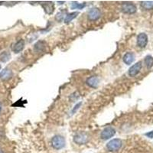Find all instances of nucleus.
<instances>
[{
  "mask_svg": "<svg viewBox=\"0 0 153 153\" xmlns=\"http://www.w3.org/2000/svg\"><path fill=\"white\" fill-rule=\"evenodd\" d=\"M1 111H2V103H0V113H1Z\"/></svg>",
  "mask_w": 153,
  "mask_h": 153,
  "instance_id": "nucleus-23",
  "label": "nucleus"
},
{
  "mask_svg": "<svg viewBox=\"0 0 153 153\" xmlns=\"http://www.w3.org/2000/svg\"><path fill=\"white\" fill-rule=\"evenodd\" d=\"M148 44V36L145 33H140L137 36V45L139 48H145Z\"/></svg>",
  "mask_w": 153,
  "mask_h": 153,
  "instance_id": "nucleus-8",
  "label": "nucleus"
},
{
  "mask_svg": "<svg viewBox=\"0 0 153 153\" xmlns=\"http://www.w3.org/2000/svg\"><path fill=\"white\" fill-rule=\"evenodd\" d=\"M136 6L131 2H124L122 5V11L125 14H133L136 12Z\"/></svg>",
  "mask_w": 153,
  "mask_h": 153,
  "instance_id": "nucleus-5",
  "label": "nucleus"
},
{
  "mask_svg": "<svg viewBox=\"0 0 153 153\" xmlns=\"http://www.w3.org/2000/svg\"><path fill=\"white\" fill-rule=\"evenodd\" d=\"M123 62L125 64L127 65H130L135 60V54H134L132 52H127L124 54L123 57Z\"/></svg>",
  "mask_w": 153,
  "mask_h": 153,
  "instance_id": "nucleus-11",
  "label": "nucleus"
},
{
  "mask_svg": "<svg viewBox=\"0 0 153 153\" xmlns=\"http://www.w3.org/2000/svg\"><path fill=\"white\" fill-rule=\"evenodd\" d=\"M24 47H25V41L21 39V40L18 41L14 45L12 50L15 53H19L23 50Z\"/></svg>",
  "mask_w": 153,
  "mask_h": 153,
  "instance_id": "nucleus-12",
  "label": "nucleus"
},
{
  "mask_svg": "<svg viewBox=\"0 0 153 153\" xmlns=\"http://www.w3.org/2000/svg\"><path fill=\"white\" fill-rule=\"evenodd\" d=\"M144 61L147 68L150 69V68L153 67V57L151 55H147L146 57H145Z\"/></svg>",
  "mask_w": 153,
  "mask_h": 153,
  "instance_id": "nucleus-18",
  "label": "nucleus"
},
{
  "mask_svg": "<svg viewBox=\"0 0 153 153\" xmlns=\"http://www.w3.org/2000/svg\"><path fill=\"white\" fill-rule=\"evenodd\" d=\"M77 15H78V12H71V13H68V15H66V17L64 18V23H66V24L70 23V21H72V20L76 19Z\"/></svg>",
  "mask_w": 153,
  "mask_h": 153,
  "instance_id": "nucleus-15",
  "label": "nucleus"
},
{
  "mask_svg": "<svg viewBox=\"0 0 153 153\" xmlns=\"http://www.w3.org/2000/svg\"><path fill=\"white\" fill-rule=\"evenodd\" d=\"M81 105H82V103H81V102L78 103H77V104L75 105L74 108V109H73V110H72V112H71V113H72V114H74V113H76V111L77 110H78V109L80 108V107H81Z\"/></svg>",
  "mask_w": 153,
  "mask_h": 153,
  "instance_id": "nucleus-20",
  "label": "nucleus"
},
{
  "mask_svg": "<svg viewBox=\"0 0 153 153\" xmlns=\"http://www.w3.org/2000/svg\"><path fill=\"white\" fill-rule=\"evenodd\" d=\"M86 83H87V85L89 86L90 87L96 88V87H98L99 83H100V79L96 76H90V77H88V78L87 79Z\"/></svg>",
  "mask_w": 153,
  "mask_h": 153,
  "instance_id": "nucleus-9",
  "label": "nucleus"
},
{
  "mask_svg": "<svg viewBox=\"0 0 153 153\" xmlns=\"http://www.w3.org/2000/svg\"><path fill=\"white\" fill-rule=\"evenodd\" d=\"M51 145L54 149L60 150L65 146V139L63 136L60 135H56L51 139Z\"/></svg>",
  "mask_w": 153,
  "mask_h": 153,
  "instance_id": "nucleus-1",
  "label": "nucleus"
},
{
  "mask_svg": "<svg viewBox=\"0 0 153 153\" xmlns=\"http://www.w3.org/2000/svg\"><path fill=\"white\" fill-rule=\"evenodd\" d=\"M101 17V12L97 8H92L88 12V19L90 21H96Z\"/></svg>",
  "mask_w": 153,
  "mask_h": 153,
  "instance_id": "nucleus-6",
  "label": "nucleus"
},
{
  "mask_svg": "<svg viewBox=\"0 0 153 153\" xmlns=\"http://www.w3.org/2000/svg\"><path fill=\"white\" fill-rule=\"evenodd\" d=\"M11 54L7 51H3L0 54V61L1 62H7L10 60Z\"/></svg>",
  "mask_w": 153,
  "mask_h": 153,
  "instance_id": "nucleus-17",
  "label": "nucleus"
},
{
  "mask_svg": "<svg viewBox=\"0 0 153 153\" xmlns=\"http://www.w3.org/2000/svg\"><path fill=\"white\" fill-rule=\"evenodd\" d=\"M1 68H2V67H1V65H0V70H1Z\"/></svg>",
  "mask_w": 153,
  "mask_h": 153,
  "instance_id": "nucleus-25",
  "label": "nucleus"
},
{
  "mask_svg": "<svg viewBox=\"0 0 153 153\" xmlns=\"http://www.w3.org/2000/svg\"><path fill=\"white\" fill-rule=\"evenodd\" d=\"M122 145H123V142H122L121 139H112L107 143L106 148L110 152H116L119 149H121Z\"/></svg>",
  "mask_w": 153,
  "mask_h": 153,
  "instance_id": "nucleus-2",
  "label": "nucleus"
},
{
  "mask_svg": "<svg viewBox=\"0 0 153 153\" xmlns=\"http://www.w3.org/2000/svg\"><path fill=\"white\" fill-rule=\"evenodd\" d=\"M64 12L61 11V12H60L57 13V15H56V19H58V17H60L59 19H58V21H61V20L63 19V17H64V16H63V14H64Z\"/></svg>",
  "mask_w": 153,
  "mask_h": 153,
  "instance_id": "nucleus-21",
  "label": "nucleus"
},
{
  "mask_svg": "<svg viewBox=\"0 0 153 153\" xmlns=\"http://www.w3.org/2000/svg\"><path fill=\"white\" fill-rule=\"evenodd\" d=\"M141 6L146 10L153 9V1H143L141 2Z\"/></svg>",
  "mask_w": 153,
  "mask_h": 153,
  "instance_id": "nucleus-16",
  "label": "nucleus"
},
{
  "mask_svg": "<svg viewBox=\"0 0 153 153\" xmlns=\"http://www.w3.org/2000/svg\"><path fill=\"white\" fill-rule=\"evenodd\" d=\"M13 74L12 70L9 68H5L4 70H2V72L0 73V79H2V81H7L12 78Z\"/></svg>",
  "mask_w": 153,
  "mask_h": 153,
  "instance_id": "nucleus-10",
  "label": "nucleus"
},
{
  "mask_svg": "<svg viewBox=\"0 0 153 153\" xmlns=\"http://www.w3.org/2000/svg\"><path fill=\"white\" fill-rule=\"evenodd\" d=\"M115 134H116V130H115L114 128L108 126V127L104 128L102 130L101 134H100V137L103 140H107L115 136Z\"/></svg>",
  "mask_w": 153,
  "mask_h": 153,
  "instance_id": "nucleus-4",
  "label": "nucleus"
},
{
  "mask_svg": "<svg viewBox=\"0 0 153 153\" xmlns=\"http://www.w3.org/2000/svg\"><path fill=\"white\" fill-rule=\"evenodd\" d=\"M86 6L85 3H78L76 2H73L71 5V9H82Z\"/></svg>",
  "mask_w": 153,
  "mask_h": 153,
  "instance_id": "nucleus-19",
  "label": "nucleus"
},
{
  "mask_svg": "<svg viewBox=\"0 0 153 153\" xmlns=\"http://www.w3.org/2000/svg\"><path fill=\"white\" fill-rule=\"evenodd\" d=\"M89 141V136L87 132H81L76 133L74 137V142L76 144L84 145Z\"/></svg>",
  "mask_w": 153,
  "mask_h": 153,
  "instance_id": "nucleus-3",
  "label": "nucleus"
},
{
  "mask_svg": "<svg viewBox=\"0 0 153 153\" xmlns=\"http://www.w3.org/2000/svg\"><path fill=\"white\" fill-rule=\"evenodd\" d=\"M142 67H143V65H142V62L141 61H139L137 62V63H136L135 64H133V65L129 69V75H130V76H132V77L136 76V75L138 74L140 72Z\"/></svg>",
  "mask_w": 153,
  "mask_h": 153,
  "instance_id": "nucleus-7",
  "label": "nucleus"
},
{
  "mask_svg": "<svg viewBox=\"0 0 153 153\" xmlns=\"http://www.w3.org/2000/svg\"><path fill=\"white\" fill-rule=\"evenodd\" d=\"M42 7L43 9H45V12L47 14H49V15H51V13L54 12V4L52 2H45V4H42Z\"/></svg>",
  "mask_w": 153,
  "mask_h": 153,
  "instance_id": "nucleus-14",
  "label": "nucleus"
},
{
  "mask_svg": "<svg viewBox=\"0 0 153 153\" xmlns=\"http://www.w3.org/2000/svg\"><path fill=\"white\" fill-rule=\"evenodd\" d=\"M145 136H147V137H148V138H149V139H152L153 138V131L147 132V133L145 134Z\"/></svg>",
  "mask_w": 153,
  "mask_h": 153,
  "instance_id": "nucleus-22",
  "label": "nucleus"
},
{
  "mask_svg": "<svg viewBox=\"0 0 153 153\" xmlns=\"http://www.w3.org/2000/svg\"><path fill=\"white\" fill-rule=\"evenodd\" d=\"M45 48H46V44L45 41H38V42L34 45V50L36 51L37 53H41L43 51H45Z\"/></svg>",
  "mask_w": 153,
  "mask_h": 153,
  "instance_id": "nucleus-13",
  "label": "nucleus"
},
{
  "mask_svg": "<svg viewBox=\"0 0 153 153\" xmlns=\"http://www.w3.org/2000/svg\"><path fill=\"white\" fill-rule=\"evenodd\" d=\"M0 153H3V152H2V150L1 149H0Z\"/></svg>",
  "mask_w": 153,
  "mask_h": 153,
  "instance_id": "nucleus-24",
  "label": "nucleus"
}]
</instances>
